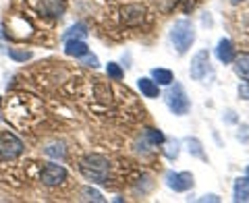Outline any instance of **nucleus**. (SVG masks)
<instances>
[{
	"mask_svg": "<svg viewBox=\"0 0 249 203\" xmlns=\"http://www.w3.org/2000/svg\"><path fill=\"white\" fill-rule=\"evenodd\" d=\"M79 170L83 178H88V181L96 185H104L108 183V176H110V162L100 153H89L81 160Z\"/></svg>",
	"mask_w": 249,
	"mask_h": 203,
	"instance_id": "obj_1",
	"label": "nucleus"
},
{
	"mask_svg": "<svg viewBox=\"0 0 249 203\" xmlns=\"http://www.w3.org/2000/svg\"><path fill=\"white\" fill-rule=\"evenodd\" d=\"M168 40L178 54H187V50L196 42V27H193V23L187 19L175 21V25L168 31Z\"/></svg>",
	"mask_w": 249,
	"mask_h": 203,
	"instance_id": "obj_2",
	"label": "nucleus"
},
{
	"mask_svg": "<svg viewBox=\"0 0 249 203\" xmlns=\"http://www.w3.org/2000/svg\"><path fill=\"white\" fill-rule=\"evenodd\" d=\"M164 102H166L168 110L173 114H177V116H185L191 110V102H189V98H187V93H185L181 83H175V85L170 83V89L166 91Z\"/></svg>",
	"mask_w": 249,
	"mask_h": 203,
	"instance_id": "obj_3",
	"label": "nucleus"
},
{
	"mask_svg": "<svg viewBox=\"0 0 249 203\" xmlns=\"http://www.w3.org/2000/svg\"><path fill=\"white\" fill-rule=\"evenodd\" d=\"M23 152H25V145H23V141L17 135H13L9 131L0 133V160L4 162L17 160Z\"/></svg>",
	"mask_w": 249,
	"mask_h": 203,
	"instance_id": "obj_4",
	"label": "nucleus"
},
{
	"mask_svg": "<svg viewBox=\"0 0 249 203\" xmlns=\"http://www.w3.org/2000/svg\"><path fill=\"white\" fill-rule=\"evenodd\" d=\"M40 181L46 186H60L67 181V170L60 164H46L40 174Z\"/></svg>",
	"mask_w": 249,
	"mask_h": 203,
	"instance_id": "obj_5",
	"label": "nucleus"
},
{
	"mask_svg": "<svg viewBox=\"0 0 249 203\" xmlns=\"http://www.w3.org/2000/svg\"><path fill=\"white\" fill-rule=\"evenodd\" d=\"M208 68H210V54H208V50H199L196 56L191 58V65H189L191 79L201 81L208 75Z\"/></svg>",
	"mask_w": 249,
	"mask_h": 203,
	"instance_id": "obj_6",
	"label": "nucleus"
},
{
	"mask_svg": "<svg viewBox=\"0 0 249 203\" xmlns=\"http://www.w3.org/2000/svg\"><path fill=\"white\" fill-rule=\"evenodd\" d=\"M166 185H168V189H173L175 193H185V191L193 189V174L191 172H168Z\"/></svg>",
	"mask_w": 249,
	"mask_h": 203,
	"instance_id": "obj_7",
	"label": "nucleus"
},
{
	"mask_svg": "<svg viewBox=\"0 0 249 203\" xmlns=\"http://www.w3.org/2000/svg\"><path fill=\"white\" fill-rule=\"evenodd\" d=\"M145 19V9L142 4H124L121 9V21L129 27H135V25H142Z\"/></svg>",
	"mask_w": 249,
	"mask_h": 203,
	"instance_id": "obj_8",
	"label": "nucleus"
},
{
	"mask_svg": "<svg viewBox=\"0 0 249 203\" xmlns=\"http://www.w3.org/2000/svg\"><path fill=\"white\" fill-rule=\"evenodd\" d=\"M40 11L50 19H58L67 11V0H42Z\"/></svg>",
	"mask_w": 249,
	"mask_h": 203,
	"instance_id": "obj_9",
	"label": "nucleus"
},
{
	"mask_svg": "<svg viewBox=\"0 0 249 203\" xmlns=\"http://www.w3.org/2000/svg\"><path fill=\"white\" fill-rule=\"evenodd\" d=\"M235 46H232L231 40H227V37H222L220 42H218L216 46V58L222 62V65H231L232 60H235Z\"/></svg>",
	"mask_w": 249,
	"mask_h": 203,
	"instance_id": "obj_10",
	"label": "nucleus"
},
{
	"mask_svg": "<svg viewBox=\"0 0 249 203\" xmlns=\"http://www.w3.org/2000/svg\"><path fill=\"white\" fill-rule=\"evenodd\" d=\"M137 87L143 93L145 98H158L160 96V85L156 83L152 77H139L137 79Z\"/></svg>",
	"mask_w": 249,
	"mask_h": 203,
	"instance_id": "obj_11",
	"label": "nucleus"
},
{
	"mask_svg": "<svg viewBox=\"0 0 249 203\" xmlns=\"http://www.w3.org/2000/svg\"><path fill=\"white\" fill-rule=\"evenodd\" d=\"M88 52H89V48H88V44H85L83 40H67L65 42V54H67V56L81 58Z\"/></svg>",
	"mask_w": 249,
	"mask_h": 203,
	"instance_id": "obj_12",
	"label": "nucleus"
},
{
	"mask_svg": "<svg viewBox=\"0 0 249 203\" xmlns=\"http://www.w3.org/2000/svg\"><path fill=\"white\" fill-rule=\"evenodd\" d=\"M232 67H235L237 77H241V79H249V52H241L239 56H235Z\"/></svg>",
	"mask_w": 249,
	"mask_h": 203,
	"instance_id": "obj_13",
	"label": "nucleus"
},
{
	"mask_svg": "<svg viewBox=\"0 0 249 203\" xmlns=\"http://www.w3.org/2000/svg\"><path fill=\"white\" fill-rule=\"evenodd\" d=\"M232 201H237V203L249 201V185L245 178H237L235 181V186H232Z\"/></svg>",
	"mask_w": 249,
	"mask_h": 203,
	"instance_id": "obj_14",
	"label": "nucleus"
},
{
	"mask_svg": "<svg viewBox=\"0 0 249 203\" xmlns=\"http://www.w3.org/2000/svg\"><path fill=\"white\" fill-rule=\"evenodd\" d=\"M88 35V27L83 25V23H75V25H71L67 31H65V35H62V40H83V37Z\"/></svg>",
	"mask_w": 249,
	"mask_h": 203,
	"instance_id": "obj_15",
	"label": "nucleus"
},
{
	"mask_svg": "<svg viewBox=\"0 0 249 203\" xmlns=\"http://www.w3.org/2000/svg\"><path fill=\"white\" fill-rule=\"evenodd\" d=\"M152 79L158 85H170L175 81V77L168 68H152Z\"/></svg>",
	"mask_w": 249,
	"mask_h": 203,
	"instance_id": "obj_16",
	"label": "nucleus"
},
{
	"mask_svg": "<svg viewBox=\"0 0 249 203\" xmlns=\"http://www.w3.org/2000/svg\"><path fill=\"white\" fill-rule=\"evenodd\" d=\"M44 153L48 155V158H56V160H62L67 155V150H65V145L62 143H52V145H48L44 150Z\"/></svg>",
	"mask_w": 249,
	"mask_h": 203,
	"instance_id": "obj_17",
	"label": "nucleus"
},
{
	"mask_svg": "<svg viewBox=\"0 0 249 203\" xmlns=\"http://www.w3.org/2000/svg\"><path fill=\"white\" fill-rule=\"evenodd\" d=\"M145 137H147V141H150L152 145H162V143H166L164 133L158 131V129H147V131H145Z\"/></svg>",
	"mask_w": 249,
	"mask_h": 203,
	"instance_id": "obj_18",
	"label": "nucleus"
},
{
	"mask_svg": "<svg viewBox=\"0 0 249 203\" xmlns=\"http://www.w3.org/2000/svg\"><path fill=\"white\" fill-rule=\"evenodd\" d=\"M106 75L110 77V79H114V81H121L124 73H123V68L116 65V62H108L106 65Z\"/></svg>",
	"mask_w": 249,
	"mask_h": 203,
	"instance_id": "obj_19",
	"label": "nucleus"
},
{
	"mask_svg": "<svg viewBox=\"0 0 249 203\" xmlns=\"http://www.w3.org/2000/svg\"><path fill=\"white\" fill-rule=\"evenodd\" d=\"M81 195H83L85 201H98V203H104V201H106V199L102 197V193L96 191V189H89V186H85V189L81 191Z\"/></svg>",
	"mask_w": 249,
	"mask_h": 203,
	"instance_id": "obj_20",
	"label": "nucleus"
},
{
	"mask_svg": "<svg viewBox=\"0 0 249 203\" xmlns=\"http://www.w3.org/2000/svg\"><path fill=\"white\" fill-rule=\"evenodd\" d=\"M187 145H189V153L197 155V158H201V160H208L206 153H204V150H201L199 139H187Z\"/></svg>",
	"mask_w": 249,
	"mask_h": 203,
	"instance_id": "obj_21",
	"label": "nucleus"
},
{
	"mask_svg": "<svg viewBox=\"0 0 249 203\" xmlns=\"http://www.w3.org/2000/svg\"><path fill=\"white\" fill-rule=\"evenodd\" d=\"M9 56L13 58V60H19V62H25V60H29L34 54H31L29 50L25 52V50H15V48H9Z\"/></svg>",
	"mask_w": 249,
	"mask_h": 203,
	"instance_id": "obj_22",
	"label": "nucleus"
},
{
	"mask_svg": "<svg viewBox=\"0 0 249 203\" xmlns=\"http://www.w3.org/2000/svg\"><path fill=\"white\" fill-rule=\"evenodd\" d=\"M79 60H81V65H83V67H91V68H96V67L100 65V62H98V58L93 56V54H89V52L85 54V56H81Z\"/></svg>",
	"mask_w": 249,
	"mask_h": 203,
	"instance_id": "obj_23",
	"label": "nucleus"
},
{
	"mask_svg": "<svg viewBox=\"0 0 249 203\" xmlns=\"http://www.w3.org/2000/svg\"><path fill=\"white\" fill-rule=\"evenodd\" d=\"M237 139H239V141H249V127H247V124H243V127H241L239 129V135H237Z\"/></svg>",
	"mask_w": 249,
	"mask_h": 203,
	"instance_id": "obj_24",
	"label": "nucleus"
},
{
	"mask_svg": "<svg viewBox=\"0 0 249 203\" xmlns=\"http://www.w3.org/2000/svg\"><path fill=\"white\" fill-rule=\"evenodd\" d=\"M237 91H239V98L249 100V83H241L239 87H237Z\"/></svg>",
	"mask_w": 249,
	"mask_h": 203,
	"instance_id": "obj_25",
	"label": "nucleus"
},
{
	"mask_svg": "<svg viewBox=\"0 0 249 203\" xmlns=\"http://www.w3.org/2000/svg\"><path fill=\"white\" fill-rule=\"evenodd\" d=\"M199 201L204 203V201H214V203H218L220 201V197H218V195H204V197H199Z\"/></svg>",
	"mask_w": 249,
	"mask_h": 203,
	"instance_id": "obj_26",
	"label": "nucleus"
},
{
	"mask_svg": "<svg viewBox=\"0 0 249 203\" xmlns=\"http://www.w3.org/2000/svg\"><path fill=\"white\" fill-rule=\"evenodd\" d=\"M245 181H247V185H249V166H247V170H245Z\"/></svg>",
	"mask_w": 249,
	"mask_h": 203,
	"instance_id": "obj_27",
	"label": "nucleus"
},
{
	"mask_svg": "<svg viewBox=\"0 0 249 203\" xmlns=\"http://www.w3.org/2000/svg\"><path fill=\"white\" fill-rule=\"evenodd\" d=\"M235 2H241V0H235Z\"/></svg>",
	"mask_w": 249,
	"mask_h": 203,
	"instance_id": "obj_28",
	"label": "nucleus"
}]
</instances>
